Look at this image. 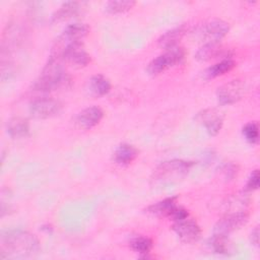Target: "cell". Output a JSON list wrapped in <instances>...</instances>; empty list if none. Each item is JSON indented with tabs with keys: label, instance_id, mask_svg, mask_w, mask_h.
Returning a JSON list of instances; mask_svg holds the SVG:
<instances>
[{
	"label": "cell",
	"instance_id": "cell-29",
	"mask_svg": "<svg viewBox=\"0 0 260 260\" xmlns=\"http://www.w3.org/2000/svg\"><path fill=\"white\" fill-rule=\"evenodd\" d=\"M251 242L255 245H259V226H255V229L251 233Z\"/></svg>",
	"mask_w": 260,
	"mask_h": 260
},
{
	"label": "cell",
	"instance_id": "cell-2",
	"mask_svg": "<svg viewBox=\"0 0 260 260\" xmlns=\"http://www.w3.org/2000/svg\"><path fill=\"white\" fill-rule=\"evenodd\" d=\"M69 81L70 79L62 64V60L51 56L40 76L34 82L32 88L37 91L49 92L60 88Z\"/></svg>",
	"mask_w": 260,
	"mask_h": 260
},
{
	"label": "cell",
	"instance_id": "cell-11",
	"mask_svg": "<svg viewBox=\"0 0 260 260\" xmlns=\"http://www.w3.org/2000/svg\"><path fill=\"white\" fill-rule=\"evenodd\" d=\"M61 60H66L72 66L81 68L90 62V56L83 49L82 43H76L67 46L59 55L53 56Z\"/></svg>",
	"mask_w": 260,
	"mask_h": 260
},
{
	"label": "cell",
	"instance_id": "cell-1",
	"mask_svg": "<svg viewBox=\"0 0 260 260\" xmlns=\"http://www.w3.org/2000/svg\"><path fill=\"white\" fill-rule=\"evenodd\" d=\"M0 258H26L35 256L40 251L38 238L21 230H13L1 235Z\"/></svg>",
	"mask_w": 260,
	"mask_h": 260
},
{
	"label": "cell",
	"instance_id": "cell-16",
	"mask_svg": "<svg viewBox=\"0 0 260 260\" xmlns=\"http://www.w3.org/2000/svg\"><path fill=\"white\" fill-rule=\"evenodd\" d=\"M185 32L186 28L184 25L172 28L159 37V39L157 40L158 46L165 50H170L178 47V43L182 40Z\"/></svg>",
	"mask_w": 260,
	"mask_h": 260
},
{
	"label": "cell",
	"instance_id": "cell-9",
	"mask_svg": "<svg viewBox=\"0 0 260 260\" xmlns=\"http://www.w3.org/2000/svg\"><path fill=\"white\" fill-rule=\"evenodd\" d=\"M61 104L52 98L42 96L35 99L28 107L29 113L34 118L47 119L59 113Z\"/></svg>",
	"mask_w": 260,
	"mask_h": 260
},
{
	"label": "cell",
	"instance_id": "cell-17",
	"mask_svg": "<svg viewBox=\"0 0 260 260\" xmlns=\"http://www.w3.org/2000/svg\"><path fill=\"white\" fill-rule=\"evenodd\" d=\"M138 155V150L135 146L129 143L120 144L114 151V161L120 166L130 165Z\"/></svg>",
	"mask_w": 260,
	"mask_h": 260
},
{
	"label": "cell",
	"instance_id": "cell-28",
	"mask_svg": "<svg viewBox=\"0 0 260 260\" xmlns=\"http://www.w3.org/2000/svg\"><path fill=\"white\" fill-rule=\"evenodd\" d=\"M222 173L224 174V178L225 179H230L232 180L233 178H235V176L237 175V166L233 165V164H225L222 167Z\"/></svg>",
	"mask_w": 260,
	"mask_h": 260
},
{
	"label": "cell",
	"instance_id": "cell-27",
	"mask_svg": "<svg viewBox=\"0 0 260 260\" xmlns=\"http://www.w3.org/2000/svg\"><path fill=\"white\" fill-rule=\"evenodd\" d=\"M188 216H189V213H188V211L185 208L180 207V206H176L175 209L173 210V212L171 213L169 218L173 219L174 221H178V220L184 219V218H186Z\"/></svg>",
	"mask_w": 260,
	"mask_h": 260
},
{
	"label": "cell",
	"instance_id": "cell-8",
	"mask_svg": "<svg viewBox=\"0 0 260 260\" xmlns=\"http://www.w3.org/2000/svg\"><path fill=\"white\" fill-rule=\"evenodd\" d=\"M245 84L239 80L234 79L217 88L216 98L217 102L221 106H229L239 102L245 93Z\"/></svg>",
	"mask_w": 260,
	"mask_h": 260
},
{
	"label": "cell",
	"instance_id": "cell-21",
	"mask_svg": "<svg viewBox=\"0 0 260 260\" xmlns=\"http://www.w3.org/2000/svg\"><path fill=\"white\" fill-rule=\"evenodd\" d=\"M79 3L75 1L64 2L58 10H56L51 17V22H60L71 18L79 12Z\"/></svg>",
	"mask_w": 260,
	"mask_h": 260
},
{
	"label": "cell",
	"instance_id": "cell-20",
	"mask_svg": "<svg viewBox=\"0 0 260 260\" xmlns=\"http://www.w3.org/2000/svg\"><path fill=\"white\" fill-rule=\"evenodd\" d=\"M88 90L94 96H103L111 90V82L102 74L93 75L88 80Z\"/></svg>",
	"mask_w": 260,
	"mask_h": 260
},
{
	"label": "cell",
	"instance_id": "cell-23",
	"mask_svg": "<svg viewBox=\"0 0 260 260\" xmlns=\"http://www.w3.org/2000/svg\"><path fill=\"white\" fill-rule=\"evenodd\" d=\"M135 5L134 1L129 0H118V1H109L105 8L108 13L111 14H118V13H124L128 10H130Z\"/></svg>",
	"mask_w": 260,
	"mask_h": 260
},
{
	"label": "cell",
	"instance_id": "cell-15",
	"mask_svg": "<svg viewBox=\"0 0 260 260\" xmlns=\"http://www.w3.org/2000/svg\"><path fill=\"white\" fill-rule=\"evenodd\" d=\"M7 134L13 139L24 138L29 134L28 121L21 117L11 118L6 126Z\"/></svg>",
	"mask_w": 260,
	"mask_h": 260
},
{
	"label": "cell",
	"instance_id": "cell-6",
	"mask_svg": "<svg viewBox=\"0 0 260 260\" xmlns=\"http://www.w3.org/2000/svg\"><path fill=\"white\" fill-rule=\"evenodd\" d=\"M249 220V214L244 211H235L229 213L220 218L213 228V235L220 237H228L235 231L240 230Z\"/></svg>",
	"mask_w": 260,
	"mask_h": 260
},
{
	"label": "cell",
	"instance_id": "cell-19",
	"mask_svg": "<svg viewBox=\"0 0 260 260\" xmlns=\"http://www.w3.org/2000/svg\"><path fill=\"white\" fill-rule=\"evenodd\" d=\"M235 66H236V63L234 62V60H232L230 57L224 58L221 61L206 68L203 72V77L205 79H212V78L221 76L230 72Z\"/></svg>",
	"mask_w": 260,
	"mask_h": 260
},
{
	"label": "cell",
	"instance_id": "cell-5",
	"mask_svg": "<svg viewBox=\"0 0 260 260\" xmlns=\"http://www.w3.org/2000/svg\"><path fill=\"white\" fill-rule=\"evenodd\" d=\"M185 57V51L181 47H175L166 50L164 54L158 55L147 65V72L151 75H157L165 70L181 63Z\"/></svg>",
	"mask_w": 260,
	"mask_h": 260
},
{
	"label": "cell",
	"instance_id": "cell-3",
	"mask_svg": "<svg viewBox=\"0 0 260 260\" xmlns=\"http://www.w3.org/2000/svg\"><path fill=\"white\" fill-rule=\"evenodd\" d=\"M193 165V161L184 159L165 160L153 170L151 183L157 186L176 184L187 177Z\"/></svg>",
	"mask_w": 260,
	"mask_h": 260
},
{
	"label": "cell",
	"instance_id": "cell-12",
	"mask_svg": "<svg viewBox=\"0 0 260 260\" xmlns=\"http://www.w3.org/2000/svg\"><path fill=\"white\" fill-rule=\"evenodd\" d=\"M198 122L202 124L210 136H215L220 131L223 124V115L217 109H205L196 116Z\"/></svg>",
	"mask_w": 260,
	"mask_h": 260
},
{
	"label": "cell",
	"instance_id": "cell-10",
	"mask_svg": "<svg viewBox=\"0 0 260 260\" xmlns=\"http://www.w3.org/2000/svg\"><path fill=\"white\" fill-rule=\"evenodd\" d=\"M172 230L185 244H193L197 242L201 236L200 226L195 220L190 219L189 216L184 219L174 221Z\"/></svg>",
	"mask_w": 260,
	"mask_h": 260
},
{
	"label": "cell",
	"instance_id": "cell-13",
	"mask_svg": "<svg viewBox=\"0 0 260 260\" xmlns=\"http://www.w3.org/2000/svg\"><path fill=\"white\" fill-rule=\"evenodd\" d=\"M104 117V111L96 106H91L83 109L75 117L76 125L81 129H91L98 125Z\"/></svg>",
	"mask_w": 260,
	"mask_h": 260
},
{
	"label": "cell",
	"instance_id": "cell-26",
	"mask_svg": "<svg viewBox=\"0 0 260 260\" xmlns=\"http://www.w3.org/2000/svg\"><path fill=\"white\" fill-rule=\"evenodd\" d=\"M259 182H260V176H259V171L256 169L254 170L248 181H247V184H246V190L247 191H254V190H257L259 188Z\"/></svg>",
	"mask_w": 260,
	"mask_h": 260
},
{
	"label": "cell",
	"instance_id": "cell-22",
	"mask_svg": "<svg viewBox=\"0 0 260 260\" xmlns=\"http://www.w3.org/2000/svg\"><path fill=\"white\" fill-rule=\"evenodd\" d=\"M129 246L134 252L140 254L141 257L146 258V255L151 251L153 247V243L149 238L138 235L130 239Z\"/></svg>",
	"mask_w": 260,
	"mask_h": 260
},
{
	"label": "cell",
	"instance_id": "cell-24",
	"mask_svg": "<svg viewBox=\"0 0 260 260\" xmlns=\"http://www.w3.org/2000/svg\"><path fill=\"white\" fill-rule=\"evenodd\" d=\"M242 133L245 139L251 144H257L259 141V126L257 122L247 123L243 129Z\"/></svg>",
	"mask_w": 260,
	"mask_h": 260
},
{
	"label": "cell",
	"instance_id": "cell-7",
	"mask_svg": "<svg viewBox=\"0 0 260 260\" xmlns=\"http://www.w3.org/2000/svg\"><path fill=\"white\" fill-rule=\"evenodd\" d=\"M230 25L222 19H212L198 29V37L205 43H219L229 32Z\"/></svg>",
	"mask_w": 260,
	"mask_h": 260
},
{
	"label": "cell",
	"instance_id": "cell-4",
	"mask_svg": "<svg viewBox=\"0 0 260 260\" xmlns=\"http://www.w3.org/2000/svg\"><path fill=\"white\" fill-rule=\"evenodd\" d=\"M88 30H89V27L85 23L75 22L67 25L63 29L59 38L56 40L51 56L59 55L69 45L82 43V40L86 37V35L88 34Z\"/></svg>",
	"mask_w": 260,
	"mask_h": 260
},
{
	"label": "cell",
	"instance_id": "cell-18",
	"mask_svg": "<svg viewBox=\"0 0 260 260\" xmlns=\"http://www.w3.org/2000/svg\"><path fill=\"white\" fill-rule=\"evenodd\" d=\"M177 197H169L164 200L157 201L151 205H149L145 210L147 213L155 215V216H165L170 217L171 213L177 206Z\"/></svg>",
	"mask_w": 260,
	"mask_h": 260
},
{
	"label": "cell",
	"instance_id": "cell-14",
	"mask_svg": "<svg viewBox=\"0 0 260 260\" xmlns=\"http://www.w3.org/2000/svg\"><path fill=\"white\" fill-rule=\"evenodd\" d=\"M224 48L219 43H205L195 53V59L201 62L209 61L225 55Z\"/></svg>",
	"mask_w": 260,
	"mask_h": 260
},
{
	"label": "cell",
	"instance_id": "cell-25",
	"mask_svg": "<svg viewBox=\"0 0 260 260\" xmlns=\"http://www.w3.org/2000/svg\"><path fill=\"white\" fill-rule=\"evenodd\" d=\"M230 243L228 237H220V236H212L210 239V247L212 248L213 252L218 254H228L230 252Z\"/></svg>",
	"mask_w": 260,
	"mask_h": 260
}]
</instances>
